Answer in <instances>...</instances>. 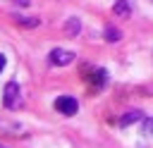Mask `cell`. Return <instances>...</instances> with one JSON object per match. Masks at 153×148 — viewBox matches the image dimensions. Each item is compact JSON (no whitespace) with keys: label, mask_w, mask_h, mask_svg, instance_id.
Returning <instances> with one entry per match:
<instances>
[{"label":"cell","mask_w":153,"mask_h":148,"mask_svg":"<svg viewBox=\"0 0 153 148\" xmlns=\"http://www.w3.org/2000/svg\"><path fill=\"white\" fill-rule=\"evenodd\" d=\"M53 107L57 112H62V115H76L79 112V100L72 98V95H60V98H55Z\"/></svg>","instance_id":"obj_1"},{"label":"cell","mask_w":153,"mask_h":148,"mask_svg":"<svg viewBox=\"0 0 153 148\" xmlns=\"http://www.w3.org/2000/svg\"><path fill=\"white\" fill-rule=\"evenodd\" d=\"M2 105L7 110H14L19 105V84L17 81H10L5 86V91H2Z\"/></svg>","instance_id":"obj_2"},{"label":"cell","mask_w":153,"mask_h":148,"mask_svg":"<svg viewBox=\"0 0 153 148\" xmlns=\"http://www.w3.org/2000/svg\"><path fill=\"white\" fill-rule=\"evenodd\" d=\"M72 60H74V53H72V50H62V48L50 50V62L57 64V67H65V64H69Z\"/></svg>","instance_id":"obj_3"},{"label":"cell","mask_w":153,"mask_h":148,"mask_svg":"<svg viewBox=\"0 0 153 148\" xmlns=\"http://www.w3.org/2000/svg\"><path fill=\"white\" fill-rule=\"evenodd\" d=\"M143 119H146V117H143L141 110H129L127 115L120 117V127L124 129V127H129V124H134V122H143Z\"/></svg>","instance_id":"obj_4"},{"label":"cell","mask_w":153,"mask_h":148,"mask_svg":"<svg viewBox=\"0 0 153 148\" xmlns=\"http://www.w3.org/2000/svg\"><path fill=\"white\" fill-rule=\"evenodd\" d=\"M112 12H115L117 17H129V14H131V7H129L127 0H117V2L112 5Z\"/></svg>","instance_id":"obj_5"},{"label":"cell","mask_w":153,"mask_h":148,"mask_svg":"<svg viewBox=\"0 0 153 148\" xmlns=\"http://www.w3.org/2000/svg\"><path fill=\"white\" fill-rule=\"evenodd\" d=\"M65 31H67V36H76V33L81 31V21H79L76 17H69L67 24H65Z\"/></svg>","instance_id":"obj_6"},{"label":"cell","mask_w":153,"mask_h":148,"mask_svg":"<svg viewBox=\"0 0 153 148\" xmlns=\"http://www.w3.org/2000/svg\"><path fill=\"white\" fill-rule=\"evenodd\" d=\"M14 19H17V24H22V26H29V29L38 26V17H24V14H14Z\"/></svg>","instance_id":"obj_7"},{"label":"cell","mask_w":153,"mask_h":148,"mask_svg":"<svg viewBox=\"0 0 153 148\" xmlns=\"http://www.w3.org/2000/svg\"><path fill=\"white\" fill-rule=\"evenodd\" d=\"M120 38H122V31H120V29H112V26L105 29V41H108V43H115V41H120Z\"/></svg>","instance_id":"obj_8"},{"label":"cell","mask_w":153,"mask_h":148,"mask_svg":"<svg viewBox=\"0 0 153 148\" xmlns=\"http://www.w3.org/2000/svg\"><path fill=\"white\" fill-rule=\"evenodd\" d=\"M141 131H143V136H153V117H148V119H143V127H141Z\"/></svg>","instance_id":"obj_9"},{"label":"cell","mask_w":153,"mask_h":148,"mask_svg":"<svg viewBox=\"0 0 153 148\" xmlns=\"http://www.w3.org/2000/svg\"><path fill=\"white\" fill-rule=\"evenodd\" d=\"M10 2H14V5H19V7H29V0H10Z\"/></svg>","instance_id":"obj_10"},{"label":"cell","mask_w":153,"mask_h":148,"mask_svg":"<svg viewBox=\"0 0 153 148\" xmlns=\"http://www.w3.org/2000/svg\"><path fill=\"white\" fill-rule=\"evenodd\" d=\"M5 62H7V60H5V55H2V53H0V72H2V69H5Z\"/></svg>","instance_id":"obj_11"},{"label":"cell","mask_w":153,"mask_h":148,"mask_svg":"<svg viewBox=\"0 0 153 148\" xmlns=\"http://www.w3.org/2000/svg\"><path fill=\"white\" fill-rule=\"evenodd\" d=\"M0 148H7V146H0Z\"/></svg>","instance_id":"obj_12"}]
</instances>
